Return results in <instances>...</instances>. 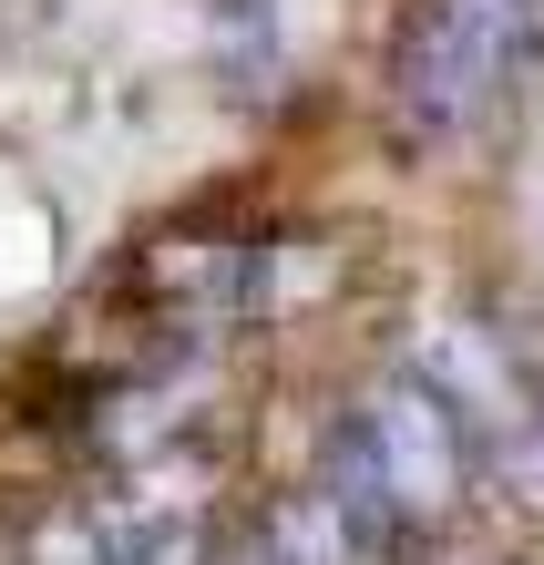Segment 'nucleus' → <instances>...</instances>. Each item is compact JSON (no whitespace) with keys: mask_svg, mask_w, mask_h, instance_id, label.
<instances>
[{"mask_svg":"<svg viewBox=\"0 0 544 565\" xmlns=\"http://www.w3.org/2000/svg\"><path fill=\"white\" fill-rule=\"evenodd\" d=\"M381 555H391V524L370 514L339 473L257 504L247 524H236V545H226V565H381Z\"/></svg>","mask_w":544,"mask_h":565,"instance_id":"obj_3","label":"nucleus"},{"mask_svg":"<svg viewBox=\"0 0 544 565\" xmlns=\"http://www.w3.org/2000/svg\"><path fill=\"white\" fill-rule=\"evenodd\" d=\"M462 422L472 412L441 381L381 371V381L360 391L350 431H339V462H329V473L350 483L391 535H431V524H452V504L472 493V431Z\"/></svg>","mask_w":544,"mask_h":565,"instance_id":"obj_2","label":"nucleus"},{"mask_svg":"<svg viewBox=\"0 0 544 565\" xmlns=\"http://www.w3.org/2000/svg\"><path fill=\"white\" fill-rule=\"evenodd\" d=\"M42 565H195V524L154 504H104V514H62L42 535Z\"/></svg>","mask_w":544,"mask_h":565,"instance_id":"obj_4","label":"nucleus"},{"mask_svg":"<svg viewBox=\"0 0 544 565\" xmlns=\"http://www.w3.org/2000/svg\"><path fill=\"white\" fill-rule=\"evenodd\" d=\"M534 52V0H412L391 31V114L412 145H462L503 114Z\"/></svg>","mask_w":544,"mask_h":565,"instance_id":"obj_1","label":"nucleus"}]
</instances>
